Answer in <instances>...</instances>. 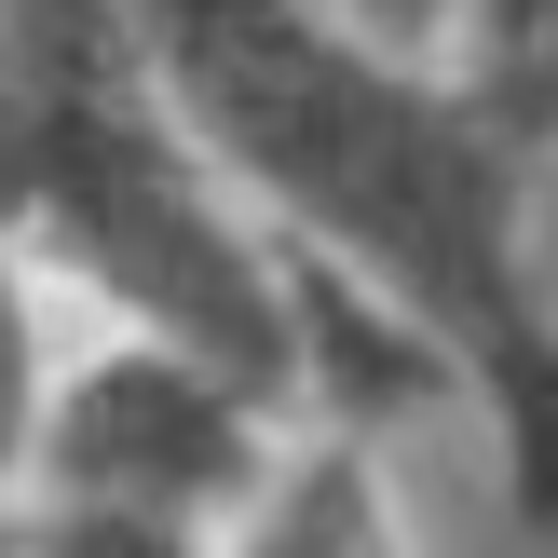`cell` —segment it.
Returning a JSON list of instances; mask_svg holds the SVG:
<instances>
[{
  "instance_id": "obj_4",
  "label": "cell",
  "mask_w": 558,
  "mask_h": 558,
  "mask_svg": "<svg viewBox=\"0 0 558 558\" xmlns=\"http://www.w3.org/2000/svg\"><path fill=\"white\" fill-rule=\"evenodd\" d=\"M0 558H232V532H205V518H150V505H69V490H27V518H0Z\"/></svg>"
},
{
  "instance_id": "obj_1",
  "label": "cell",
  "mask_w": 558,
  "mask_h": 558,
  "mask_svg": "<svg viewBox=\"0 0 558 558\" xmlns=\"http://www.w3.org/2000/svg\"><path fill=\"white\" fill-rule=\"evenodd\" d=\"M163 109L232 205L354 327L409 341L505 450L518 532H558V150L450 54L354 41L314 0H123Z\"/></svg>"
},
{
  "instance_id": "obj_6",
  "label": "cell",
  "mask_w": 558,
  "mask_h": 558,
  "mask_svg": "<svg viewBox=\"0 0 558 558\" xmlns=\"http://www.w3.org/2000/svg\"><path fill=\"white\" fill-rule=\"evenodd\" d=\"M314 14H341L354 41H396V54H450V69H463V41H477V14H490V0H314Z\"/></svg>"
},
{
  "instance_id": "obj_2",
  "label": "cell",
  "mask_w": 558,
  "mask_h": 558,
  "mask_svg": "<svg viewBox=\"0 0 558 558\" xmlns=\"http://www.w3.org/2000/svg\"><path fill=\"white\" fill-rule=\"evenodd\" d=\"M314 409L259 396V381L205 368L178 341H109L82 368H54V409H41V450H27V490H69V505H150V518H205L232 532L245 505L272 490L287 436Z\"/></svg>"
},
{
  "instance_id": "obj_5",
  "label": "cell",
  "mask_w": 558,
  "mask_h": 558,
  "mask_svg": "<svg viewBox=\"0 0 558 558\" xmlns=\"http://www.w3.org/2000/svg\"><path fill=\"white\" fill-rule=\"evenodd\" d=\"M54 409V354H41V300H27L14 245H0V490H27V450H41Z\"/></svg>"
},
{
  "instance_id": "obj_3",
  "label": "cell",
  "mask_w": 558,
  "mask_h": 558,
  "mask_svg": "<svg viewBox=\"0 0 558 558\" xmlns=\"http://www.w3.org/2000/svg\"><path fill=\"white\" fill-rule=\"evenodd\" d=\"M232 558H409V518H396V477H381L368 423L314 409L272 463V490L232 518Z\"/></svg>"
}]
</instances>
